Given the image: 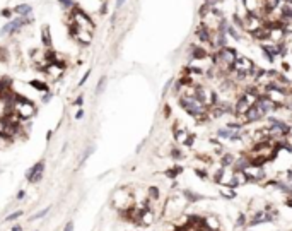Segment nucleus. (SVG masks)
<instances>
[{
    "label": "nucleus",
    "mask_w": 292,
    "mask_h": 231,
    "mask_svg": "<svg viewBox=\"0 0 292 231\" xmlns=\"http://www.w3.org/2000/svg\"><path fill=\"white\" fill-rule=\"evenodd\" d=\"M285 204H287V207H290V209H292V195L285 199Z\"/></svg>",
    "instance_id": "nucleus-19"
},
{
    "label": "nucleus",
    "mask_w": 292,
    "mask_h": 231,
    "mask_svg": "<svg viewBox=\"0 0 292 231\" xmlns=\"http://www.w3.org/2000/svg\"><path fill=\"white\" fill-rule=\"evenodd\" d=\"M111 204L115 209H118L120 212L130 209L132 205H135V197L128 188H118L115 193L111 195Z\"/></svg>",
    "instance_id": "nucleus-2"
},
{
    "label": "nucleus",
    "mask_w": 292,
    "mask_h": 231,
    "mask_svg": "<svg viewBox=\"0 0 292 231\" xmlns=\"http://www.w3.org/2000/svg\"><path fill=\"white\" fill-rule=\"evenodd\" d=\"M63 5H72V0H60Z\"/></svg>",
    "instance_id": "nucleus-25"
},
{
    "label": "nucleus",
    "mask_w": 292,
    "mask_h": 231,
    "mask_svg": "<svg viewBox=\"0 0 292 231\" xmlns=\"http://www.w3.org/2000/svg\"><path fill=\"white\" fill-rule=\"evenodd\" d=\"M45 168V161H38V163L34 164V166H31L27 170V173H26V178H27V182H31V178L36 175V171H39V170H43Z\"/></svg>",
    "instance_id": "nucleus-8"
},
{
    "label": "nucleus",
    "mask_w": 292,
    "mask_h": 231,
    "mask_svg": "<svg viewBox=\"0 0 292 231\" xmlns=\"http://www.w3.org/2000/svg\"><path fill=\"white\" fill-rule=\"evenodd\" d=\"M2 16H5V17H9V16H10V12H9V10H2Z\"/></svg>",
    "instance_id": "nucleus-27"
},
{
    "label": "nucleus",
    "mask_w": 292,
    "mask_h": 231,
    "mask_svg": "<svg viewBox=\"0 0 292 231\" xmlns=\"http://www.w3.org/2000/svg\"><path fill=\"white\" fill-rule=\"evenodd\" d=\"M159 197H161V190L157 188V187H151L149 192H147V199L152 200V202H157Z\"/></svg>",
    "instance_id": "nucleus-9"
},
{
    "label": "nucleus",
    "mask_w": 292,
    "mask_h": 231,
    "mask_svg": "<svg viewBox=\"0 0 292 231\" xmlns=\"http://www.w3.org/2000/svg\"><path fill=\"white\" fill-rule=\"evenodd\" d=\"M244 7L250 14L253 16H261V12H265L263 9V0H244Z\"/></svg>",
    "instance_id": "nucleus-5"
},
{
    "label": "nucleus",
    "mask_w": 292,
    "mask_h": 231,
    "mask_svg": "<svg viewBox=\"0 0 292 231\" xmlns=\"http://www.w3.org/2000/svg\"><path fill=\"white\" fill-rule=\"evenodd\" d=\"M263 96L266 98V100L272 101L275 106H284L289 94H287L285 91H282V89H277V87H266Z\"/></svg>",
    "instance_id": "nucleus-4"
},
{
    "label": "nucleus",
    "mask_w": 292,
    "mask_h": 231,
    "mask_svg": "<svg viewBox=\"0 0 292 231\" xmlns=\"http://www.w3.org/2000/svg\"><path fill=\"white\" fill-rule=\"evenodd\" d=\"M21 216H24V211H16V212H12V214H9L3 221H7V223H10V221H16V219H19Z\"/></svg>",
    "instance_id": "nucleus-15"
},
{
    "label": "nucleus",
    "mask_w": 292,
    "mask_h": 231,
    "mask_svg": "<svg viewBox=\"0 0 292 231\" xmlns=\"http://www.w3.org/2000/svg\"><path fill=\"white\" fill-rule=\"evenodd\" d=\"M41 34H43V43H45V46H52V36H50V31H48V28H43V31H41Z\"/></svg>",
    "instance_id": "nucleus-12"
},
{
    "label": "nucleus",
    "mask_w": 292,
    "mask_h": 231,
    "mask_svg": "<svg viewBox=\"0 0 292 231\" xmlns=\"http://www.w3.org/2000/svg\"><path fill=\"white\" fill-rule=\"evenodd\" d=\"M123 3H125V0H118V2H116V7H121Z\"/></svg>",
    "instance_id": "nucleus-26"
},
{
    "label": "nucleus",
    "mask_w": 292,
    "mask_h": 231,
    "mask_svg": "<svg viewBox=\"0 0 292 231\" xmlns=\"http://www.w3.org/2000/svg\"><path fill=\"white\" fill-rule=\"evenodd\" d=\"M181 171H183V168H181V166H173L171 170L166 171V177L171 178V180H174V178H178V175H180Z\"/></svg>",
    "instance_id": "nucleus-10"
},
{
    "label": "nucleus",
    "mask_w": 292,
    "mask_h": 231,
    "mask_svg": "<svg viewBox=\"0 0 292 231\" xmlns=\"http://www.w3.org/2000/svg\"><path fill=\"white\" fill-rule=\"evenodd\" d=\"M63 231H74V221H68L67 224H65Z\"/></svg>",
    "instance_id": "nucleus-17"
},
{
    "label": "nucleus",
    "mask_w": 292,
    "mask_h": 231,
    "mask_svg": "<svg viewBox=\"0 0 292 231\" xmlns=\"http://www.w3.org/2000/svg\"><path fill=\"white\" fill-rule=\"evenodd\" d=\"M220 195L224 197V199L234 200L236 197H238V192L234 190V187H224V185H220Z\"/></svg>",
    "instance_id": "nucleus-6"
},
{
    "label": "nucleus",
    "mask_w": 292,
    "mask_h": 231,
    "mask_svg": "<svg viewBox=\"0 0 292 231\" xmlns=\"http://www.w3.org/2000/svg\"><path fill=\"white\" fill-rule=\"evenodd\" d=\"M82 116H84V111H82V110H79V111H77V115H75V118H77V120H80Z\"/></svg>",
    "instance_id": "nucleus-23"
},
{
    "label": "nucleus",
    "mask_w": 292,
    "mask_h": 231,
    "mask_svg": "<svg viewBox=\"0 0 292 231\" xmlns=\"http://www.w3.org/2000/svg\"><path fill=\"white\" fill-rule=\"evenodd\" d=\"M14 113H16L19 118H31L32 115L36 113L34 110V105H32L31 101H27L26 98L19 96V94H16V98H14Z\"/></svg>",
    "instance_id": "nucleus-3"
},
{
    "label": "nucleus",
    "mask_w": 292,
    "mask_h": 231,
    "mask_svg": "<svg viewBox=\"0 0 292 231\" xmlns=\"http://www.w3.org/2000/svg\"><path fill=\"white\" fill-rule=\"evenodd\" d=\"M12 231H22V226H21V224H14L12 226Z\"/></svg>",
    "instance_id": "nucleus-21"
},
{
    "label": "nucleus",
    "mask_w": 292,
    "mask_h": 231,
    "mask_svg": "<svg viewBox=\"0 0 292 231\" xmlns=\"http://www.w3.org/2000/svg\"><path fill=\"white\" fill-rule=\"evenodd\" d=\"M24 195H26V192H24V190H19V193H17V199H24Z\"/></svg>",
    "instance_id": "nucleus-20"
},
{
    "label": "nucleus",
    "mask_w": 292,
    "mask_h": 231,
    "mask_svg": "<svg viewBox=\"0 0 292 231\" xmlns=\"http://www.w3.org/2000/svg\"><path fill=\"white\" fill-rule=\"evenodd\" d=\"M50 100H52V94H50V93H46V96L43 98V103H48Z\"/></svg>",
    "instance_id": "nucleus-22"
},
{
    "label": "nucleus",
    "mask_w": 292,
    "mask_h": 231,
    "mask_svg": "<svg viewBox=\"0 0 292 231\" xmlns=\"http://www.w3.org/2000/svg\"><path fill=\"white\" fill-rule=\"evenodd\" d=\"M50 209H52V207H50V205H48V207H45V209H43V211H39V212H36V214H32L29 221H36V219H41V218H45V216H46V214H48V212H50Z\"/></svg>",
    "instance_id": "nucleus-13"
},
{
    "label": "nucleus",
    "mask_w": 292,
    "mask_h": 231,
    "mask_svg": "<svg viewBox=\"0 0 292 231\" xmlns=\"http://www.w3.org/2000/svg\"><path fill=\"white\" fill-rule=\"evenodd\" d=\"M29 84H31V86L34 87V89L43 91V93H48V86H46L45 82H41V80H36V79H34V80H31Z\"/></svg>",
    "instance_id": "nucleus-11"
},
{
    "label": "nucleus",
    "mask_w": 292,
    "mask_h": 231,
    "mask_svg": "<svg viewBox=\"0 0 292 231\" xmlns=\"http://www.w3.org/2000/svg\"><path fill=\"white\" fill-rule=\"evenodd\" d=\"M82 103H84V98L82 96H79L77 100H75V105H82Z\"/></svg>",
    "instance_id": "nucleus-24"
},
{
    "label": "nucleus",
    "mask_w": 292,
    "mask_h": 231,
    "mask_svg": "<svg viewBox=\"0 0 292 231\" xmlns=\"http://www.w3.org/2000/svg\"><path fill=\"white\" fill-rule=\"evenodd\" d=\"M14 12L26 16L27 12H31V7H29V5H17V7H14Z\"/></svg>",
    "instance_id": "nucleus-14"
},
{
    "label": "nucleus",
    "mask_w": 292,
    "mask_h": 231,
    "mask_svg": "<svg viewBox=\"0 0 292 231\" xmlns=\"http://www.w3.org/2000/svg\"><path fill=\"white\" fill-rule=\"evenodd\" d=\"M186 205H190V204H188V200L185 199L183 192L181 193H173V195H169L166 199V202H164V205H162V212H161V216L166 218L167 221H176L180 216H183Z\"/></svg>",
    "instance_id": "nucleus-1"
},
{
    "label": "nucleus",
    "mask_w": 292,
    "mask_h": 231,
    "mask_svg": "<svg viewBox=\"0 0 292 231\" xmlns=\"http://www.w3.org/2000/svg\"><path fill=\"white\" fill-rule=\"evenodd\" d=\"M24 23H26V21H24V19H16V21H14V23L7 24L5 28H3L2 31H0V33H2V34H7V33H12V31H16V29L19 28V26H22Z\"/></svg>",
    "instance_id": "nucleus-7"
},
{
    "label": "nucleus",
    "mask_w": 292,
    "mask_h": 231,
    "mask_svg": "<svg viewBox=\"0 0 292 231\" xmlns=\"http://www.w3.org/2000/svg\"><path fill=\"white\" fill-rule=\"evenodd\" d=\"M89 74H91V72H86V75H84V77H82V80H80V82H79L80 86H82V84H86V80L89 79Z\"/></svg>",
    "instance_id": "nucleus-18"
},
{
    "label": "nucleus",
    "mask_w": 292,
    "mask_h": 231,
    "mask_svg": "<svg viewBox=\"0 0 292 231\" xmlns=\"http://www.w3.org/2000/svg\"><path fill=\"white\" fill-rule=\"evenodd\" d=\"M104 86H106V77H101L99 82H97V87H96V94H101V93H103Z\"/></svg>",
    "instance_id": "nucleus-16"
}]
</instances>
